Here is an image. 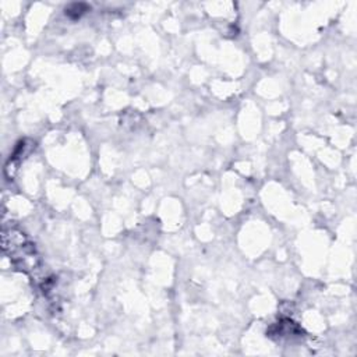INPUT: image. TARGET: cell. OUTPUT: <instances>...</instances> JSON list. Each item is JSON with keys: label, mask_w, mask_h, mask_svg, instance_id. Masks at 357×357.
<instances>
[{"label": "cell", "mask_w": 357, "mask_h": 357, "mask_svg": "<svg viewBox=\"0 0 357 357\" xmlns=\"http://www.w3.org/2000/svg\"><path fill=\"white\" fill-rule=\"evenodd\" d=\"M3 250L10 255V259L21 271H32L38 264L35 247L26 241L24 233L15 229H3Z\"/></svg>", "instance_id": "obj_1"}]
</instances>
